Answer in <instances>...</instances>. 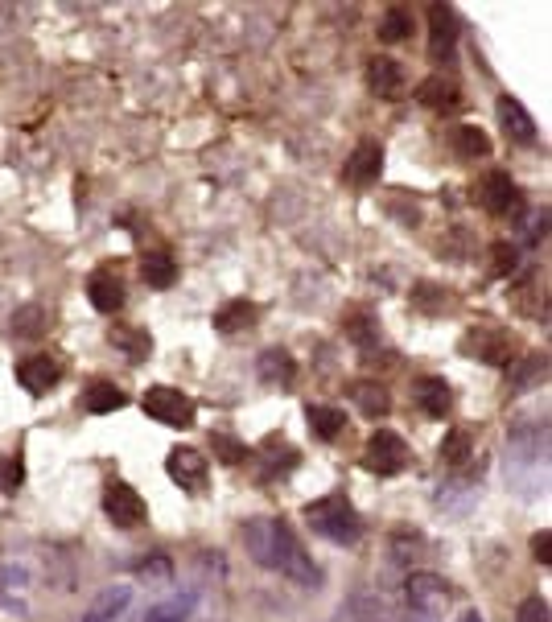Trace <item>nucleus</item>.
<instances>
[{"label":"nucleus","instance_id":"bb28decb","mask_svg":"<svg viewBox=\"0 0 552 622\" xmlns=\"http://www.w3.org/2000/svg\"><path fill=\"white\" fill-rule=\"evenodd\" d=\"M454 153L458 157H487L491 153V141H487V132L482 128H474V124H458L454 128Z\"/></svg>","mask_w":552,"mask_h":622},{"label":"nucleus","instance_id":"423d86ee","mask_svg":"<svg viewBox=\"0 0 552 622\" xmlns=\"http://www.w3.org/2000/svg\"><path fill=\"white\" fill-rule=\"evenodd\" d=\"M103 515L116 524V528H136L149 520V507L141 499V491L128 487V482H112L108 491H103Z\"/></svg>","mask_w":552,"mask_h":622},{"label":"nucleus","instance_id":"f257e3e1","mask_svg":"<svg viewBox=\"0 0 552 622\" xmlns=\"http://www.w3.org/2000/svg\"><path fill=\"white\" fill-rule=\"evenodd\" d=\"M244 548L252 552L256 565H264L272 573H285V577L309 585V590L322 581V569L309 561V552L301 548L297 532L285 520H268V515L264 520H248L244 524Z\"/></svg>","mask_w":552,"mask_h":622},{"label":"nucleus","instance_id":"4c0bfd02","mask_svg":"<svg viewBox=\"0 0 552 622\" xmlns=\"http://www.w3.org/2000/svg\"><path fill=\"white\" fill-rule=\"evenodd\" d=\"M532 557H536L540 565L552 561V532H548V528H540V532L532 536Z\"/></svg>","mask_w":552,"mask_h":622},{"label":"nucleus","instance_id":"5701e85b","mask_svg":"<svg viewBox=\"0 0 552 622\" xmlns=\"http://www.w3.org/2000/svg\"><path fill=\"white\" fill-rule=\"evenodd\" d=\"M124 404H128V396L116 384H108V379H99V384H91L83 392V408L95 412V417H103V412H120Z\"/></svg>","mask_w":552,"mask_h":622},{"label":"nucleus","instance_id":"393cba45","mask_svg":"<svg viewBox=\"0 0 552 622\" xmlns=\"http://www.w3.org/2000/svg\"><path fill=\"white\" fill-rule=\"evenodd\" d=\"M194 606H198V594H174V598L157 602L141 622H190Z\"/></svg>","mask_w":552,"mask_h":622},{"label":"nucleus","instance_id":"c756f323","mask_svg":"<svg viewBox=\"0 0 552 622\" xmlns=\"http://www.w3.org/2000/svg\"><path fill=\"white\" fill-rule=\"evenodd\" d=\"M441 458L450 462V466H462V462L470 458V433H466V429H454L450 437L441 441Z\"/></svg>","mask_w":552,"mask_h":622},{"label":"nucleus","instance_id":"f704fd0d","mask_svg":"<svg viewBox=\"0 0 552 622\" xmlns=\"http://www.w3.org/2000/svg\"><path fill=\"white\" fill-rule=\"evenodd\" d=\"M211 445L219 449V458H223V462H231V466H235V462H244V458L252 454V449H248L244 441H235V437H223V433H215V437H211Z\"/></svg>","mask_w":552,"mask_h":622},{"label":"nucleus","instance_id":"6e6552de","mask_svg":"<svg viewBox=\"0 0 552 622\" xmlns=\"http://www.w3.org/2000/svg\"><path fill=\"white\" fill-rule=\"evenodd\" d=\"M165 470H169V478H174L178 487H182V491H190V495H198V491L206 487V474H211V466H206V458L198 454L194 445H178V449H169Z\"/></svg>","mask_w":552,"mask_h":622},{"label":"nucleus","instance_id":"4468645a","mask_svg":"<svg viewBox=\"0 0 552 622\" xmlns=\"http://www.w3.org/2000/svg\"><path fill=\"white\" fill-rule=\"evenodd\" d=\"M495 112H499V124H503V132L511 136L515 145H532V141H536V120L528 116V108H524L520 99L503 95V99L495 103Z\"/></svg>","mask_w":552,"mask_h":622},{"label":"nucleus","instance_id":"20e7f679","mask_svg":"<svg viewBox=\"0 0 552 622\" xmlns=\"http://www.w3.org/2000/svg\"><path fill=\"white\" fill-rule=\"evenodd\" d=\"M141 408L149 412L157 425H169V429H190L194 425V400L186 392H178V388H169V384L149 388Z\"/></svg>","mask_w":552,"mask_h":622},{"label":"nucleus","instance_id":"ddd939ff","mask_svg":"<svg viewBox=\"0 0 552 622\" xmlns=\"http://www.w3.org/2000/svg\"><path fill=\"white\" fill-rule=\"evenodd\" d=\"M429 29H433V38H429V50L433 58H450L454 54V42H458V33H462V21L450 5H433L429 9Z\"/></svg>","mask_w":552,"mask_h":622},{"label":"nucleus","instance_id":"0eeeda50","mask_svg":"<svg viewBox=\"0 0 552 622\" xmlns=\"http://www.w3.org/2000/svg\"><path fill=\"white\" fill-rule=\"evenodd\" d=\"M462 347L470 351V359H482L491 367H507L511 363V334L503 326H474Z\"/></svg>","mask_w":552,"mask_h":622},{"label":"nucleus","instance_id":"a878e982","mask_svg":"<svg viewBox=\"0 0 552 622\" xmlns=\"http://www.w3.org/2000/svg\"><path fill=\"white\" fill-rule=\"evenodd\" d=\"M351 396L363 408V417H388V408H392V396L384 384H355Z\"/></svg>","mask_w":552,"mask_h":622},{"label":"nucleus","instance_id":"2eb2a0df","mask_svg":"<svg viewBox=\"0 0 552 622\" xmlns=\"http://www.w3.org/2000/svg\"><path fill=\"white\" fill-rule=\"evenodd\" d=\"M412 396H417V408L425 412V417H433V421H441L445 412H450V404H454L450 384H445V379H437V375L417 379V388H412Z\"/></svg>","mask_w":552,"mask_h":622},{"label":"nucleus","instance_id":"4be33fe9","mask_svg":"<svg viewBox=\"0 0 552 622\" xmlns=\"http://www.w3.org/2000/svg\"><path fill=\"white\" fill-rule=\"evenodd\" d=\"M13 338H42L50 330V309L46 305H21L13 322H9Z\"/></svg>","mask_w":552,"mask_h":622},{"label":"nucleus","instance_id":"cd10ccee","mask_svg":"<svg viewBox=\"0 0 552 622\" xmlns=\"http://www.w3.org/2000/svg\"><path fill=\"white\" fill-rule=\"evenodd\" d=\"M379 38H384V42H404V38H412V13H408L404 5L384 9V17H379Z\"/></svg>","mask_w":552,"mask_h":622},{"label":"nucleus","instance_id":"f03ea898","mask_svg":"<svg viewBox=\"0 0 552 622\" xmlns=\"http://www.w3.org/2000/svg\"><path fill=\"white\" fill-rule=\"evenodd\" d=\"M305 524L314 528L318 536H326L330 544H355L363 536L359 511L351 507V499H342V495H326L318 503H309L305 507Z\"/></svg>","mask_w":552,"mask_h":622},{"label":"nucleus","instance_id":"39448f33","mask_svg":"<svg viewBox=\"0 0 552 622\" xmlns=\"http://www.w3.org/2000/svg\"><path fill=\"white\" fill-rule=\"evenodd\" d=\"M363 466L371 470V474H400L404 466H408V445H404V437L400 433H392V429H375L371 437H367V458H363Z\"/></svg>","mask_w":552,"mask_h":622},{"label":"nucleus","instance_id":"f8f14e48","mask_svg":"<svg viewBox=\"0 0 552 622\" xmlns=\"http://www.w3.org/2000/svg\"><path fill=\"white\" fill-rule=\"evenodd\" d=\"M87 297H91V305L99 309V314L112 318V314L124 309V281L112 268H99V272L87 276Z\"/></svg>","mask_w":552,"mask_h":622},{"label":"nucleus","instance_id":"dca6fc26","mask_svg":"<svg viewBox=\"0 0 552 622\" xmlns=\"http://www.w3.org/2000/svg\"><path fill=\"white\" fill-rule=\"evenodd\" d=\"M260 322V305L256 301H244V297H235L227 305H219V314H215V330L219 334H244Z\"/></svg>","mask_w":552,"mask_h":622},{"label":"nucleus","instance_id":"412c9836","mask_svg":"<svg viewBox=\"0 0 552 622\" xmlns=\"http://www.w3.org/2000/svg\"><path fill=\"white\" fill-rule=\"evenodd\" d=\"M108 338H112V347H120L132 363H145L149 351H153V338L145 330H136V326H112Z\"/></svg>","mask_w":552,"mask_h":622},{"label":"nucleus","instance_id":"1a4fd4ad","mask_svg":"<svg viewBox=\"0 0 552 622\" xmlns=\"http://www.w3.org/2000/svg\"><path fill=\"white\" fill-rule=\"evenodd\" d=\"M379 174H384V149L375 141H359L355 153L347 157V165H342V178L351 186H375Z\"/></svg>","mask_w":552,"mask_h":622},{"label":"nucleus","instance_id":"a211bd4d","mask_svg":"<svg viewBox=\"0 0 552 622\" xmlns=\"http://www.w3.org/2000/svg\"><path fill=\"white\" fill-rule=\"evenodd\" d=\"M367 87H371L375 95H384V99L400 95V87H404V66H400L396 58H371V62H367Z\"/></svg>","mask_w":552,"mask_h":622},{"label":"nucleus","instance_id":"f3484780","mask_svg":"<svg viewBox=\"0 0 552 622\" xmlns=\"http://www.w3.org/2000/svg\"><path fill=\"white\" fill-rule=\"evenodd\" d=\"M256 371H260V379H264L268 388H289L293 379H297V363H293V355L281 351V347H268V351L260 355Z\"/></svg>","mask_w":552,"mask_h":622},{"label":"nucleus","instance_id":"7c9ffc66","mask_svg":"<svg viewBox=\"0 0 552 622\" xmlns=\"http://www.w3.org/2000/svg\"><path fill=\"white\" fill-rule=\"evenodd\" d=\"M21 482H25V462H21V454H13L0 462V495H17Z\"/></svg>","mask_w":552,"mask_h":622},{"label":"nucleus","instance_id":"6ab92c4d","mask_svg":"<svg viewBox=\"0 0 552 622\" xmlns=\"http://www.w3.org/2000/svg\"><path fill=\"white\" fill-rule=\"evenodd\" d=\"M128 602H132V585H112V590H103L91 602V610H87L83 622H116L128 610Z\"/></svg>","mask_w":552,"mask_h":622},{"label":"nucleus","instance_id":"7ed1b4c3","mask_svg":"<svg viewBox=\"0 0 552 622\" xmlns=\"http://www.w3.org/2000/svg\"><path fill=\"white\" fill-rule=\"evenodd\" d=\"M404 598H408V614L421 618V622H437L450 606V585H445L437 573H412L404 585Z\"/></svg>","mask_w":552,"mask_h":622},{"label":"nucleus","instance_id":"9d476101","mask_svg":"<svg viewBox=\"0 0 552 622\" xmlns=\"http://www.w3.org/2000/svg\"><path fill=\"white\" fill-rule=\"evenodd\" d=\"M17 379H21V388H25V392H33V396H46L50 388H58V379H62V363H58L54 355H29V359H21Z\"/></svg>","mask_w":552,"mask_h":622},{"label":"nucleus","instance_id":"b1692460","mask_svg":"<svg viewBox=\"0 0 552 622\" xmlns=\"http://www.w3.org/2000/svg\"><path fill=\"white\" fill-rule=\"evenodd\" d=\"M141 276H145L149 289H169L178 281V264H174V256H165V252H149L141 260Z\"/></svg>","mask_w":552,"mask_h":622},{"label":"nucleus","instance_id":"e433bc0d","mask_svg":"<svg viewBox=\"0 0 552 622\" xmlns=\"http://www.w3.org/2000/svg\"><path fill=\"white\" fill-rule=\"evenodd\" d=\"M347 334H351L355 342H375V334H379V326H375V318H367V314H359V318H351V322H347Z\"/></svg>","mask_w":552,"mask_h":622},{"label":"nucleus","instance_id":"58836bf2","mask_svg":"<svg viewBox=\"0 0 552 622\" xmlns=\"http://www.w3.org/2000/svg\"><path fill=\"white\" fill-rule=\"evenodd\" d=\"M495 268H499V272H511V268H515V248L495 244Z\"/></svg>","mask_w":552,"mask_h":622},{"label":"nucleus","instance_id":"2f4dec72","mask_svg":"<svg viewBox=\"0 0 552 622\" xmlns=\"http://www.w3.org/2000/svg\"><path fill=\"white\" fill-rule=\"evenodd\" d=\"M136 573H141V581H145V585H165V581H169V573H174V565H169L165 552H157V557L141 561V569H136Z\"/></svg>","mask_w":552,"mask_h":622},{"label":"nucleus","instance_id":"72a5a7b5","mask_svg":"<svg viewBox=\"0 0 552 622\" xmlns=\"http://www.w3.org/2000/svg\"><path fill=\"white\" fill-rule=\"evenodd\" d=\"M548 375V355H528V363L515 371V392H524L532 379H544Z\"/></svg>","mask_w":552,"mask_h":622},{"label":"nucleus","instance_id":"473e14b6","mask_svg":"<svg viewBox=\"0 0 552 622\" xmlns=\"http://www.w3.org/2000/svg\"><path fill=\"white\" fill-rule=\"evenodd\" d=\"M25 585H29V569L25 565H5L0 569V602H9V590L21 594Z\"/></svg>","mask_w":552,"mask_h":622},{"label":"nucleus","instance_id":"ea45409f","mask_svg":"<svg viewBox=\"0 0 552 622\" xmlns=\"http://www.w3.org/2000/svg\"><path fill=\"white\" fill-rule=\"evenodd\" d=\"M458 622H482V614H478V610H466V614H462Z\"/></svg>","mask_w":552,"mask_h":622},{"label":"nucleus","instance_id":"c9c22d12","mask_svg":"<svg viewBox=\"0 0 552 622\" xmlns=\"http://www.w3.org/2000/svg\"><path fill=\"white\" fill-rule=\"evenodd\" d=\"M520 622H548V602L544 598H524L520 610H515Z\"/></svg>","mask_w":552,"mask_h":622},{"label":"nucleus","instance_id":"c85d7f7f","mask_svg":"<svg viewBox=\"0 0 552 622\" xmlns=\"http://www.w3.org/2000/svg\"><path fill=\"white\" fill-rule=\"evenodd\" d=\"M421 103L450 112V108H458V103H462V95H458L454 83H445V79H425V83H421Z\"/></svg>","mask_w":552,"mask_h":622},{"label":"nucleus","instance_id":"aec40b11","mask_svg":"<svg viewBox=\"0 0 552 622\" xmlns=\"http://www.w3.org/2000/svg\"><path fill=\"white\" fill-rule=\"evenodd\" d=\"M305 421L322 441H334V437H342V429H347V417H342V408H334V404H309Z\"/></svg>","mask_w":552,"mask_h":622},{"label":"nucleus","instance_id":"9b49d317","mask_svg":"<svg viewBox=\"0 0 552 622\" xmlns=\"http://www.w3.org/2000/svg\"><path fill=\"white\" fill-rule=\"evenodd\" d=\"M482 206L499 219L520 211V190H515V182L503 174V169H491V174L482 178Z\"/></svg>","mask_w":552,"mask_h":622}]
</instances>
